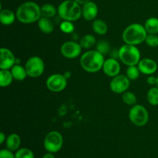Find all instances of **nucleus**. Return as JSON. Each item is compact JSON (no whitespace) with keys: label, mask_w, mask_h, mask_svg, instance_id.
Returning a JSON list of instances; mask_svg holds the SVG:
<instances>
[{"label":"nucleus","mask_w":158,"mask_h":158,"mask_svg":"<svg viewBox=\"0 0 158 158\" xmlns=\"http://www.w3.org/2000/svg\"><path fill=\"white\" fill-rule=\"evenodd\" d=\"M119 59L127 66H136L140 60V52L134 45L125 44L118 50Z\"/></svg>","instance_id":"39448f33"},{"label":"nucleus","mask_w":158,"mask_h":158,"mask_svg":"<svg viewBox=\"0 0 158 158\" xmlns=\"http://www.w3.org/2000/svg\"><path fill=\"white\" fill-rule=\"evenodd\" d=\"M25 68L29 77L36 78L43 73L45 65L43 60L40 57L32 56L26 61Z\"/></svg>","instance_id":"6e6552de"},{"label":"nucleus","mask_w":158,"mask_h":158,"mask_svg":"<svg viewBox=\"0 0 158 158\" xmlns=\"http://www.w3.org/2000/svg\"><path fill=\"white\" fill-rule=\"evenodd\" d=\"M81 48L80 43H77L73 41L66 42L61 46L62 55L68 59H73L79 56L81 52Z\"/></svg>","instance_id":"9b49d317"},{"label":"nucleus","mask_w":158,"mask_h":158,"mask_svg":"<svg viewBox=\"0 0 158 158\" xmlns=\"http://www.w3.org/2000/svg\"><path fill=\"white\" fill-rule=\"evenodd\" d=\"M93 29L98 35H104L108 30L106 23L102 19H97L93 23Z\"/></svg>","instance_id":"4be33fe9"},{"label":"nucleus","mask_w":158,"mask_h":158,"mask_svg":"<svg viewBox=\"0 0 158 158\" xmlns=\"http://www.w3.org/2000/svg\"><path fill=\"white\" fill-rule=\"evenodd\" d=\"M110 86L111 90L115 94H123L129 88L130 80L127 76L117 75L111 80Z\"/></svg>","instance_id":"9d476101"},{"label":"nucleus","mask_w":158,"mask_h":158,"mask_svg":"<svg viewBox=\"0 0 158 158\" xmlns=\"http://www.w3.org/2000/svg\"><path fill=\"white\" fill-rule=\"evenodd\" d=\"M38 26L41 32L44 33H50L54 29V24L52 20L46 17H41L38 20Z\"/></svg>","instance_id":"f3484780"},{"label":"nucleus","mask_w":158,"mask_h":158,"mask_svg":"<svg viewBox=\"0 0 158 158\" xmlns=\"http://www.w3.org/2000/svg\"><path fill=\"white\" fill-rule=\"evenodd\" d=\"M140 73V71L138 66L137 67L136 66H130L127 69V77H128L129 80H136L138 79Z\"/></svg>","instance_id":"a878e982"},{"label":"nucleus","mask_w":158,"mask_h":158,"mask_svg":"<svg viewBox=\"0 0 158 158\" xmlns=\"http://www.w3.org/2000/svg\"><path fill=\"white\" fill-rule=\"evenodd\" d=\"M60 30L65 33H72L74 31V25L73 24L72 22L66 21V20H64L60 23Z\"/></svg>","instance_id":"c756f323"},{"label":"nucleus","mask_w":158,"mask_h":158,"mask_svg":"<svg viewBox=\"0 0 158 158\" xmlns=\"http://www.w3.org/2000/svg\"><path fill=\"white\" fill-rule=\"evenodd\" d=\"M104 56L97 50H90L83 54L80 58V65L84 70L89 73H96L103 68Z\"/></svg>","instance_id":"f03ea898"},{"label":"nucleus","mask_w":158,"mask_h":158,"mask_svg":"<svg viewBox=\"0 0 158 158\" xmlns=\"http://www.w3.org/2000/svg\"><path fill=\"white\" fill-rule=\"evenodd\" d=\"M96 50H97L99 52L103 54V56L106 55V54H107L110 51L109 43H108L107 42L104 41V40H101V41L98 42V43L97 44Z\"/></svg>","instance_id":"c85d7f7f"},{"label":"nucleus","mask_w":158,"mask_h":158,"mask_svg":"<svg viewBox=\"0 0 158 158\" xmlns=\"http://www.w3.org/2000/svg\"><path fill=\"white\" fill-rule=\"evenodd\" d=\"M59 16L66 21H77L82 15V8L80 4L74 0H66L59 6Z\"/></svg>","instance_id":"20e7f679"},{"label":"nucleus","mask_w":158,"mask_h":158,"mask_svg":"<svg viewBox=\"0 0 158 158\" xmlns=\"http://www.w3.org/2000/svg\"><path fill=\"white\" fill-rule=\"evenodd\" d=\"M43 158H56V157H55V156L52 154V153L48 152V153H46L44 156H43Z\"/></svg>","instance_id":"f704fd0d"},{"label":"nucleus","mask_w":158,"mask_h":158,"mask_svg":"<svg viewBox=\"0 0 158 158\" xmlns=\"http://www.w3.org/2000/svg\"><path fill=\"white\" fill-rule=\"evenodd\" d=\"M123 102L127 105H135L137 103V97L135 94L131 92H124L122 97Z\"/></svg>","instance_id":"cd10ccee"},{"label":"nucleus","mask_w":158,"mask_h":158,"mask_svg":"<svg viewBox=\"0 0 158 158\" xmlns=\"http://www.w3.org/2000/svg\"><path fill=\"white\" fill-rule=\"evenodd\" d=\"M0 158H15V154L9 149H2L0 151Z\"/></svg>","instance_id":"2f4dec72"},{"label":"nucleus","mask_w":158,"mask_h":158,"mask_svg":"<svg viewBox=\"0 0 158 158\" xmlns=\"http://www.w3.org/2000/svg\"><path fill=\"white\" fill-rule=\"evenodd\" d=\"M15 158H34V154L29 148H20L15 154Z\"/></svg>","instance_id":"bb28decb"},{"label":"nucleus","mask_w":158,"mask_h":158,"mask_svg":"<svg viewBox=\"0 0 158 158\" xmlns=\"http://www.w3.org/2000/svg\"><path fill=\"white\" fill-rule=\"evenodd\" d=\"M145 42L151 47H157L158 46V36L156 34H148Z\"/></svg>","instance_id":"7c9ffc66"},{"label":"nucleus","mask_w":158,"mask_h":158,"mask_svg":"<svg viewBox=\"0 0 158 158\" xmlns=\"http://www.w3.org/2000/svg\"><path fill=\"white\" fill-rule=\"evenodd\" d=\"M138 68L140 73L145 75H152L157 71V64L152 59H142L138 63Z\"/></svg>","instance_id":"4468645a"},{"label":"nucleus","mask_w":158,"mask_h":158,"mask_svg":"<svg viewBox=\"0 0 158 158\" xmlns=\"http://www.w3.org/2000/svg\"><path fill=\"white\" fill-rule=\"evenodd\" d=\"M16 59L14 56L13 52L7 48H2L0 49V69H11L16 64Z\"/></svg>","instance_id":"f8f14e48"},{"label":"nucleus","mask_w":158,"mask_h":158,"mask_svg":"<svg viewBox=\"0 0 158 158\" xmlns=\"http://www.w3.org/2000/svg\"><path fill=\"white\" fill-rule=\"evenodd\" d=\"M129 118L134 125L137 127H143L148 123L149 114L144 106L135 104L130 110Z\"/></svg>","instance_id":"0eeeda50"},{"label":"nucleus","mask_w":158,"mask_h":158,"mask_svg":"<svg viewBox=\"0 0 158 158\" xmlns=\"http://www.w3.org/2000/svg\"><path fill=\"white\" fill-rule=\"evenodd\" d=\"M16 18L23 23H32L41 18V10L34 2H26L20 5L16 10Z\"/></svg>","instance_id":"f257e3e1"},{"label":"nucleus","mask_w":158,"mask_h":158,"mask_svg":"<svg viewBox=\"0 0 158 158\" xmlns=\"http://www.w3.org/2000/svg\"><path fill=\"white\" fill-rule=\"evenodd\" d=\"M44 148L47 152L57 153L61 150L63 144V138L62 134L58 131H51L44 139Z\"/></svg>","instance_id":"423d86ee"},{"label":"nucleus","mask_w":158,"mask_h":158,"mask_svg":"<svg viewBox=\"0 0 158 158\" xmlns=\"http://www.w3.org/2000/svg\"><path fill=\"white\" fill-rule=\"evenodd\" d=\"M15 16L16 15H15V14L10 9H2L0 12V21L2 25L9 26L14 23Z\"/></svg>","instance_id":"6ab92c4d"},{"label":"nucleus","mask_w":158,"mask_h":158,"mask_svg":"<svg viewBox=\"0 0 158 158\" xmlns=\"http://www.w3.org/2000/svg\"><path fill=\"white\" fill-rule=\"evenodd\" d=\"M5 140H6V136H5L4 133L1 132L0 133V143L2 144L5 142Z\"/></svg>","instance_id":"72a5a7b5"},{"label":"nucleus","mask_w":158,"mask_h":158,"mask_svg":"<svg viewBox=\"0 0 158 158\" xmlns=\"http://www.w3.org/2000/svg\"><path fill=\"white\" fill-rule=\"evenodd\" d=\"M13 77L9 69H1L0 71V86L6 87L12 83Z\"/></svg>","instance_id":"aec40b11"},{"label":"nucleus","mask_w":158,"mask_h":158,"mask_svg":"<svg viewBox=\"0 0 158 158\" xmlns=\"http://www.w3.org/2000/svg\"><path fill=\"white\" fill-rule=\"evenodd\" d=\"M148 100L152 106L158 105V87H152L148 93Z\"/></svg>","instance_id":"393cba45"},{"label":"nucleus","mask_w":158,"mask_h":158,"mask_svg":"<svg viewBox=\"0 0 158 158\" xmlns=\"http://www.w3.org/2000/svg\"><path fill=\"white\" fill-rule=\"evenodd\" d=\"M144 28L148 34L158 33V19L155 17L148 19L145 23Z\"/></svg>","instance_id":"412c9836"},{"label":"nucleus","mask_w":158,"mask_h":158,"mask_svg":"<svg viewBox=\"0 0 158 158\" xmlns=\"http://www.w3.org/2000/svg\"><path fill=\"white\" fill-rule=\"evenodd\" d=\"M98 14V7L94 2L90 1L85 3L82 8V15L87 21L94 20Z\"/></svg>","instance_id":"2eb2a0df"},{"label":"nucleus","mask_w":158,"mask_h":158,"mask_svg":"<svg viewBox=\"0 0 158 158\" xmlns=\"http://www.w3.org/2000/svg\"><path fill=\"white\" fill-rule=\"evenodd\" d=\"M103 72L108 77H114L119 75L120 71V66L116 59L110 58L105 60L103 66Z\"/></svg>","instance_id":"ddd939ff"},{"label":"nucleus","mask_w":158,"mask_h":158,"mask_svg":"<svg viewBox=\"0 0 158 158\" xmlns=\"http://www.w3.org/2000/svg\"><path fill=\"white\" fill-rule=\"evenodd\" d=\"M96 43V38L92 35H86L80 40V46L83 49H89L93 47Z\"/></svg>","instance_id":"b1692460"},{"label":"nucleus","mask_w":158,"mask_h":158,"mask_svg":"<svg viewBox=\"0 0 158 158\" xmlns=\"http://www.w3.org/2000/svg\"><path fill=\"white\" fill-rule=\"evenodd\" d=\"M6 147L7 149L11 151H15L19 149L21 144V139L20 137L16 134H11L6 138Z\"/></svg>","instance_id":"dca6fc26"},{"label":"nucleus","mask_w":158,"mask_h":158,"mask_svg":"<svg viewBox=\"0 0 158 158\" xmlns=\"http://www.w3.org/2000/svg\"><path fill=\"white\" fill-rule=\"evenodd\" d=\"M74 1H76L80 5H84L85 3L88 2H90L91 0H74Z\"/></svg>","instance_id":"c9c22d12"},{"label":"nucleus","mask_w":158,"mask_h":158,"mask_svg":"<svg viewBox=\"0 0 158 158\" xmlns=\"http://www.w3.org/2000/svg\"><path fill=\"white\" fill-rule=\"evenodd\" d=\"M11 73H12L13 78L18 81H23L28 76L26 68L18 64H15L11 68Z\"/></svg>","instance_id":"a211bd4d"},{"label":"nucleus","mask_w":158,"mask_h":158,"mask_svg":"<svg viewBox=\"0 0 158 158\" xmlns=\"http://www.w3.org/2000/svg\"><path fill=\"white\" fill-rule=\"evenodd\" d=\"M148 35L144 26L139 23H133L128 26L123 32V40L126 44L137 45L145 41Z\"/></svg>","instance_id":"7ed1b4c3"},{"label":"nucleus","mask_w":158,"mask_h":158,"mask_svg":"<svg viewBox=\"0 0 158 158\" xmlns=\"http://www.w3.org/2000/svg\"><path fill=\"white\" fill-rule=\"evenodd\" d=\"M156 86H157L158 87V77H157V85H156Z\"/></svg>","instance_id":"4c0bfd02"},{"label":"nucleus","mask_w":158,"mask_h":158,"mask_svg":"<svg viewBox=\"0 0 158 158\" xmlns=\"http://www.w3.org/2000/svg\"><path fill=\"white\" fill-rule=\"evenodd\" d=\"M63 75H64V77H66V78L68 80V79H69V77H70L71 74H70V73H69V72H66V73L63 74Z\"/></svg>","instance_id":"e433bc0d"},{"label":"nucleus","mask_w":158,"mask_h":158,"mask_svg":"<svg viewBox=\"0 0 158 158\" xmlns=\"http://www.w3.org/2000/svg\"><path fill=\"white\" fill-rule=\"evenodd\" d=\"M41 10V17L46 18H52L56 14V9L52 4H45L42 7H40Z\"/></svg>","instance_id":"5701e85b"},{"label":"nucleus","mask_w":158,"mask_h":158,"mask_svg":"<svg viewBox=\"0 0 158 158\" xmlns=\"http://www.w3.org/2000/svg\"><path fill=\"white\" fill-rule=\"evenodd\" d=\"M148 84L150 85H157V77H154L151 76V77H148V80H147Z\"/></svg>","instance_id":"473e14b6"},{"label":"nucleus","mask_w":158,"mask_h":158,"mask_svg":"<svg viewBox=\"0 0 158 158\" xmlns=\"http://www.w3.org/2000/svg\"><path fill=\"white\" fill-rule=\"evenodd\" d=\"M67 85V79L62 74H53L46 80V86L52 92L63 91Z\"/></svg>","instance_id":"1a4fd4ad"}]
</instances>
